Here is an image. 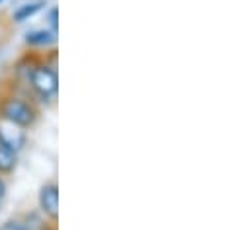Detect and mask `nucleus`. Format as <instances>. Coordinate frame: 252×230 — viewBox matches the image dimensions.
Returning a JSON list of instances; mask_svg holds the SVG:
<instances>
[{"label":"nucleus","mask_w":252,"mask_h":230,"mask_svg":"<svg viewBox=\"0 0 252 230\" xmlns=\"http://www.w3.org/2000/svg\"><path fill=\"white\" fill-rule=\"evenodd\" d=\"M32 84H33V88H35L43 98H49V96H53L55 90H57V76H55L53 70L41 66V68H35V70L32 72Z\"/></svg>","instance_id":"obj_1"},{"label":"nucleus","mask_w":252,"mask_h":230,"mask_svg":"<svg viewBox=\"0 0 252 230\" xmlns=\"http://www.w3.org/2000/svg\"><path fill=\"white\" fill-rule=\"evenodd\" d=\"M2 115L6 121H10L12 125H20V127H26L30 121H32V112L30 108L20 102V100H10L4 104L2 108Z\"/></svg>","instance_id":"obj_2"},{"label":"nucleus","mask_w":252,"mask_h":230,"mask_svg":"<svg viewBox=\"0 0 252 230\" xmlns=\"http://www.w3.org/2000/svg\"><path fill=\"white\" fill-rule=\"evenodd\" d=\"M39 205H41L45 215H49L51 219H57V215H59V189H57V185L49 183V185L41 187Z\"/></svg>","instance_id":"obj_3"},{"label":"nucleus","mask_w":252,"mask_h":230,"mask_svg":"<svg viewBox=\"0 0 252 230\" xmlns=\"http://www.w3.org/2000/svg\"><path fill=\"white\" fill-rule=\"evenodd\" d=\"M16 164V154L12 148L0 143V172H10Z\"/></svg>","instance_id":"obj_4"},{"label":"nucleus","mask_w":252,"mask_h":230,"mask_svg":"<svg viewBox=\"0 0 252 230\" xmlns=\"http://www.w3.org/2000/svg\"><path fill=\"white\" fill-rule=\"evenodd\" d=\"M55 39L53 33L49 31H33V33H28V43H35V45H47Z\"/></svg>","instance_id":"obj_5"},{"label":"nucleus","mask_w":252,"mask_h":230,"mask_svg":"<svg viewBox=\"0 0 252 230\" xmlns=\"http://www.w3.org/2000/svg\"><path fill=\"white\" fill-rule=\"evenodd\" d=\"M41 8V4H26V6H22L16 14H14V18L18 20V22H24L26 18H30V16H33L37 10Z\"/></svg>","instance_id":"obj_6"},{"label":"nucleus","mask_w":252,"mask_h":230,"mask_svg":"<svg viewBox=\"0 0 252 230\" xmlns=\"http://www.w3.org/2000/svg\"><path fill=\"white\" fill-rule=\"evenodd\" d=\"M49 18H51V26H53V28H57V10H55V8L51 10V14H49Z\"/></svg>","instance_id":"obj_7"},{"label":"nucleus","mask_w":252,"mask_h":230,"mask_svg":"<svg viewBox=\"0 0 252 230\" xmlns=\"http://www.w3.org/2000/svg\"><path fill=\"white\" fill-rule=\"evenodd\" d=\"M2 230H24L22 227H18V225H14V223H10L8 227H4Z\"/></svg>","instance_id":"obj_8"},{"label":"nucleus","mask_w":252,"mask_h":230,"mask_svg":"<svg viewBox=\"0 0 252 230\" xmlns=\"http://www.w3.org/2000/svg\"><path fill=\"white\" fill-rule=\"evenodd\" d=\"M4 193H6V185H4V181L0 179V199L4 197Z\"/></svg>","instance_id":"obj_9"}]
</instances>
